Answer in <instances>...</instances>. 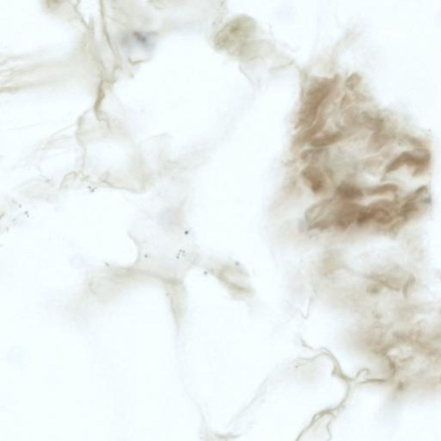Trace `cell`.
Wrapping results in <instances>:
<instances>
[{
  "instance_id": "1",
  "label": "cell",
  "mask_w": 441,
  "mask_h": 441,
  "mask_svg": "<svg viewBox=\"0 0 441 441\" xmlns=\"http://www.w3.org/2000/svg\"><path fill=\"white\" fill-rule=\"evenodd\" d=\"M335 83L334 79L322 78L311 84L300 109L296 128L312 125L317 117L320 107L331 93Z\"/></svg>"
},
{
  "instance_id": "2",
  "label": "cell",
  "mask_w": 441,
  "mask_h": 441,
  "mask_svg": "<svg viewBox=\"0 0 441 441\" xmlns=\"http://www.w3.org/2000/svg\"><path fill=\"white\" fill-rule=\"evenodd\" d=\"M252 23V20L247 17H240L234 20L220 32L216 42L219 46L225 48L229 44V41L234 42L244 38L246 35L249 36L248 34L252 32V29L254 28Z\"/></svg>"
},
{
  "instance_id": "3",
  "label": "cell",
  "mask_w": 441,
  "mask_h": 441,
  "mask_svg": "<svg viewBox=\"0 0 441 441\" xmlns=\"http://www.w3.org/2000/svg\"><path fill=\"white\" fill-rule=\"evenodd\" d=\"M303 177L315 194H322L327 189L325 176L315 167H308L303 171Z\"/></svg>"
},
{
  "instance_id": "4",
  "label": "cell",
  "mask_w": 441,
  "mask_h": 441,
  "mask_svg": "<svg viewBox=\"0 0 441 441\" xmlns=\"http://www.w3.org/2000/svg\"><path fill=\"white\" fill-rule=\"evenodd\" d=\"M337 195L344 202L353 203V201L359 200L363 197V191L358 187L353 184H342L337 188Z\"/></svg>"
},
{
  "instance_id": "5",
  "label": "cell",
  "mask_w": 441,
  "mask_h": 441,
  "mask_svg": "<svg viewBox=\"0 0 441 441\" xmlns=\"http://www.w3.org/2000/svg\"><path fill=\"white\" fill-rule=\"evenodd\" d=\"M323 127H324V122L322 120H319L315 126H311L309 129H307L302 134H300L298 138H296L295 140L294 144L297 147H300V146L304 145L307 142H312L313 140L316 138V135L323 129Z\"/></svg>"
},
{
  "instance_id": "6",
  "label": "cell",
  "mask_w": 441,
  "mask_h": 441,
  "mask_svg": "<svg viewBox=\"0 0 441 441\" xmlns=\"http://www.w3.org/2000/svg\"><path fill=\"white\" fill-rule=\"evenodd\" d=\"M342 135L340 132L333 133L323 135L321 137H316L310 142L312 147L316 148H322L331 146L338 142L342 139Z\"/></svg>"
},
{
  "instance_id": "7",
  "label": "cell",
  "mask_w": 441,
  "mask_h": 441,
  "mask_svg": "<svg viewBox=\"0 0 441 441\" xmlns=\"http://www.w3.org/2000/svg\"><path fill=\"white\" fill-rule=\"evenodd\" d=\"M397 190V186L395 184H388L380 185V186L373 187L368 190V194L376 196V195H383V194L389 193L392 191H396Z\"/></svg>"
}]
</instances>
